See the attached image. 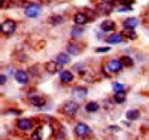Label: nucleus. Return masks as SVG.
Masks as SVG:
<instances>
[{
	"label": "nucleus",
	"instance_id": "1",
	"mask_svg": "<svg viewBox=\"0 0 149 140\" xmlns=\"http://www.w3.org/2000/svg\"><path fill=\"white\" fill-rule=\"evenodd\" d=\"M61 110H63V113H66V115L73 116L74 113H76V112L79 110V104H78L74 100H69V101H66V103L63 104Z\"/></svg>",
	"mask_w": 149,
	"mask_h": 140
},
{
	"label": "nucleus",
	"instance_id": "2",
	"mask_svg": "<svg viewBox=\"0 0 149 140\" xmlns=\"http://www.w3.org/2000/svg\"><path fill=\"white\" fill-rule=\"evenodd\" d=\"M74 133H76V136H79V137H86V136L91 134V128L86 124L79 122V124H76V127H74Z\"/></svg>",
	"mask_w": 149,
	"mask_h": 140
},
{
	"label": "nucleus",
	"instance_id": "3",
	"mask_svg": "<svg viewBox=\"0 0 149 140\" xmlns=\"http://www.w3.org/2000/svg\"><path fill=\"white\" fill-rule=\"evenodd\" d=\"M40 14V6L39 5H36V3H29L26 6V15L29 18H36V17H39Z\"/></svg>",
	"mask_w": 149,
	"mask_h": 140
},
{
	"label": "nucleus",
	"instance_id": "4",
	"mask_svg": "<svg viewBox=\"0 0 149 140\" xmlns=\"http://www.w3.org/2000/svg\"><path fill=\"white\" fill-rule=\"evenodd\" d=\"M2 33L3 34H12L15 31V29H17V24L12 21V20H6V21H3L2 22Z\"/></svg>",
	"mask_w": 149,
	"mask_h": 140
},
{
	"label": "nucleus",
	"instance_id": "5",
	"mask_svg": "<svg viewBox=\"0 0 149 140\" xmlns=\"http://www.w3.org/2000/svg\"><path fill=\"white\" fill-rule=\"evenodd\" d=\"M18 128L19 130H24V131L31 130L33 128V121L30 118H19L18 119Z\"/></svg>",
	"mask_w": 149,
	"mask_h": 140
},
{
	"label": "nucleus",
	"instance_id": "6",
	"mask_svg": "<svg viewBox=\"0 0 149 140\" xmlns=\"http://www.w3.org/2000/svg\"><path fill=\"white\" fill-rule=\"evenodd\" d=\"M88 21H90V18L86 17V14H84V12H78V14L74 15V24L76 25H85Z\"/></svg>",
	"mask_w": 149,
	"mask_h": 140
},
{
	"label": "nucleus",
	"instance_id": "7",
	"mask_svg": "<svg viewBox=\"0 0 149 140\" xmlns=\"http://www.w3.org/2000/svg\"><path fill=\"white\" fill-rule=\"evenodd\" d=\"M15 79L19 84H27L29 82V73L26 70H17L15 73Z\"/></svg>",
	"mask_w": 149,
	"mask_h": 140
},
{
	"label": "nucleus",
	"instance_id": "8",
	"mask_svg": "<svg viewBox=\"0 0 149 140\" xmlns=\"http://www.w3.org/2000/svg\"><path fill=\"white\" fill-rule=\"evenodd\" d=\"M107 69H109L110 72H119V70L122 69L121 60H110V61L107 63Z\"/></svg>",
	"mask_w": 149,
	"mask_h": 140
},
{
	"label": "nucleus",
	"instance_id": "9",
	"mask_svg": "<svg viewBox=\"0 0 149 140\" xmlns=\"http://www.w3.org/2000/svg\"><path fill=\"white\" fill-rule=\"evenodd\" d=\"M137 18H127L125 21L122 22V25H124V29L125 30H134L136 29V25H137Z\"/></svg>",
	"mask_w": 149,
	"mask_h": 140
},
{
	"label": "nucleus",
	"instance_id": "10",
	"mask_svg": "<svg viewBox=\"0 0 149 140\" xmlns=\"http://www.w3.org/2000/svg\"><path fill=\"white\" fill-rule=\"evenodd\" d=\"M66 49H67V52L72 54V55H79L81 51H82L81 45H76V43H69V45L66 46Z\"/></svg>",
	"mask_w": 149,
	"mask_h": 140
},
{
	"label": "nucleus",
	"instance_id": "11",
	"mask_svg": "<svg viewBox=\"0 0 149 140\" xmlns=\"http://www.w3.org/2000/svg\"><path fill=\"white\" fill-rule=\"evenodd\" d=\"M30 103L36 107H42L46 104V98L45 97H39V95H36V97H31L30 98Z\"/></svg>",
	"mask_w": 149,
	"mask_h": 140
},
{
	"label": "nucleus",
	"instance_id": "12",
	"mask_svg": "<svg viewBox=\"0 0 149 140\" xmlns=\"http://www.w3.org/2000/svg\"><path fill=\"white\" fill-rule=\"evenodd\" d=\"M60 79H61V82H72L73 81V73L70 72V70H61L60 72Z\"/></svg>",
	"mask_w": 149,
	"mask_h": 140
},
{
	"label": "nucleus",
	"instance_id": "13",
	"mask_svg": "<svg viewBox=\"0 0 149 140\" xmlns=\"http://www.w3.org/2000/svg\"><path fill=\"white\" fill-rule=\"evenodd\" d=\"M72 94L78 95V97H85L86 94H88V90H86L85 86H74L72 90Z\"/></svg>",
	"mask_w": 149,
	"mask_h": 140
},
{
	"label": "nucleus",
	"instance_id": "14",
	"mask_svg": "<svg viewBox=\"0 0 149 140\" xmlns=\"http://www.w3.org/2000/svg\"><path fill=\"white\" fill-rule=\"evenodd\" d=\"M46 72L48 73H51V75H54V73H57V70H58V63L57 61H49V63H46Z\"/></svg>",
	"mask_w": 149,
	"mask_h": 140
},
{
	"label": "nucleus",
	"instance_id": "15",
	"mask_svg": "<svg viewBox=\"0 0 149 140\" xmlns=\"http://www.w3.org/2000/svg\"><path fill=\"white\" fill-rule=\"evenodd\" d=\"M127 119L128 121H136V119H139L140 118V112L137 110V109H131V110H128L127 112Z\"/></svg>",
	"mask_w": 149,
	"mask_h": 140
},
{
	"label": "nucleus",
	"instance_id": "16",
	"mask_svg": "<svg viewBox=\"0 0 149 140\" xmlns=\"http://www.w3.org/2000/svg\"><path fill=\"white\" fill-rule=\"evenodd\" d=\"M58 64H63V66H66V64H69L70 63V58H69V55L67 54H64V52H61V54H58L57 55V60H55Z\"/></svg>",
	"mask_w": 149,
	"mask_h": 140
},
{
	"label": "nucleus",
	"instance_id": "17",
	"mask_svg": "<svg viewBox=\"0 0 149 140\" xmlns=\"http://www.w3.org/2000/svg\"><path fill=\"white\" fill-rule=\"evenodd\" d=\"M122 39H124L122 34H110L107 39H106V42L112 45V43H119V42H122Z\"/></svg>",
	"mask_w": 149,
	"mask_h": 140
},
{
	"label": "nucleus",
	"instance_id": "18",
	"mask_svg": "<svg viewBox=\"0 0 149 140\" xmlns=\"http://www.w3.org/2000/svg\"><path fill=\"white\" fill-rule=\"evenodd\" d=\"M100 27H102L103 31H113V29H115V22H113V21H103Z\"/></svg>",
	"mask_w": 149,
	"mask_h": 140
},
{
	"label": "nucleus",
	"instance_id": "19",
	"mask_svg": "<svg viewBox=\"0 0 149 140\" xmlns=\"http://www.w3.org/2000/svg\"><path fill=\"white\" fill-rule=\"evenodd\" d=\"M112 9H113L112 3H102L100 6H98V10H100V14H103V15H106V14H109V12H112Z\"/></svg>",
	"mask_w": 149,
	"mask_h": 140
},
{
	"label": "nucleus",
	"instance_id": "20",
	"mask_svg": "<svg viewBox=\"0 0 149 140\" xmlns=\"http://www.w3.org/2000/svg\"><path fill=\"white\" fill-rule=\"evenodd\" d=\"M98 107H100V106H98V103H95V101H90V103H86L85 110L90 112V113H93V112H97Z\"/></svg>",
	"mask_w": 149,
	"mask_h": 140
},
{
	"label": "nucleus",
	"instance_id": "21",
	"mask_svg": "<svg viewBox=\"0 0 149 140\" xmlns=\"http://www.w3.org/2000/svg\"><path fill=\"white\" fill-rule=\"evenodd\" d=\"M48 22L52 24V25H58V24H61V22H64V18L60 17V15H55V17H51V18H49Z\"/></svg>",
	"mask_w": 149,
	"mask_h": 140
},
{
	"label": "nucleus",
	"instance_id": "22",
	"mask_svg": "<svg viewBox=\"0 0 149 140\" xmlns=\"http://www.w3.org/2000/svg\"><path fill=\"white\" fill-rule=\"evenodd\" d=\"M113 100H115V103L121 104V103H124V101H125V94H124L122 91H119V93H115V95H113Z\"/></svg>",
	"mask_w": 149,
	"mask_h": 140
},
{
	"label": "nucleus",
	"instance_id": "23",
	"mask_svg": "<svg viewBox=\"0 0 149 140\" xmlns=\"http://www.w3.org/2000/svg\"><path fill=\"white\" fill-rule=\"evenodd\" d=\"M121 63H122V66L125 64V66H131L133 64V60L130 58V57H122L121 58Z\"/></svg>",
	"mask_w": 149,
	"mask_h": 140
},
{
	"label": "nucleus",
	"instance_id": "24",
	"mask_svg": "<svg viewBox=\"0 0 149 140\" xmlns=\"http://www.w3.org/2000/svg\"><path fill=\"white\" fill-rule=\"evenodd\" d=\"M31 140H42V134H40V128H37V131L31 136Z\"/></svg>",
	"mask_w": 149,
	"mask_h": 140
},
{
	"label": "nucleus",
	"instance_id": "25",
	"mask_svg": "<svg viewBox=\"0 0 149 140\" xmlns=\"http://www.w3.org/2000/svg\"><path fill=\"white\" fill-rule=\"evenodd\" d=\"M113 90H115V93H119V91L124 90V85L119 84V82H115V84H113Z\"/></svg>",
	"mask_w": 149,
	"mask_h": 140
},
{
	"label": "nucleus",
	"instance_id": "26",
	"mask_svg": "<svg viewBox=\"0 0 149 140\" xmlns=\"http://www.w3.org/2000/svg\"><path fill=\"white\" fill-rule=\"evenodd\" d=\"M84 31V29H78V27H73L72 29V36H78V34H81Z\"/></svg>",
	"mask_w": 149,
	"mask_h": 140
},
{
	"label": "nucleus",
	"instance_id": "27",
	"mask_svg": "<svg viewBox=\"0 0 149 140\" xmlns=\"http://www.w3.org/2000/svg\"><path fill=\"white\" fill-rule=\"evenodd\" d=\"M124 34H125L128 39H136V33H134V30H128L127 33H124Z\"/></svg>",
	"mask_w": 149,
	"mask_h": 140
},
{
	"label": "nucleus",
	"instance_id": "28",
	"mask_svg": "<svg viewBox=\"0 0 149 140\" xmlns=\"http://www.w3.org/2000/svg\"><path fill=\"white\" fill-rule=\"evenodd\" d=\"M95 51H97V52H107V51H110V46H106V48H97Z\"/></svg>",
	"mask_w": 149,
	"mask_h": 140
},
{
	"label": "nucleus",
	"instance_id": "29",
	"mask_svg": "<svg viewBox=\"0 0 149 140\" xmlns=\"http://www.w3.org/2000/svg\"><path fill=\"white\" fill-rule=\"evenodd\" d=\"M128 10H131L130 6H124V5H122V6L119 8V12H128Z\"/></svg>",
	"mask_w": 149,
	"mask_h": 140
},
{
	"label": "nucleus",
	"instance_id": "30",
	"mask_svg": "<svg viewBox=\"0 0 149 140\" xmlns=\"http://www.w3.org/2000/svg\"><path fill=\"white\" fill-rule=\"evenodd\" d=\"M133 2H134V0H122V5L124 6H130Z\"/></svg>",
	"mask_w": 149,
	"mask_h": 140
},
{
	"label": "nucleus",
	"instance_id": "31",
	"mask_svg": "<svg viewBox=\"0 0 149 140\" xmlns=\"http://www.w3.org/2000/svg\"><path fill=\"white\" fill-rule=\"evenodd\" d=\"M86 17H88V18H93V17H94V12H93L91 9H86Z\"/></svg>",
	"mask_w": 149,
	"mask_h": 140
},
{
	"label": "nucleus",
	"instance_id": "32",
	"mask_svg": "<svg viewBox=\"0 0 149 140\" xmlns=\"http://www.w3.org/2000/svg\"><path fill=\"white\" fill-rule=\"evenodd\" d=\"M5 82H6V76H5V75H2V76H0V84L3 85Z\"/></svg>",
	"mask_w": 149,
	"mask_h": 140
},
{
	"label": "nucleus",
	"instance_id": "33",
	"mask_svg": "<svg viewBox=\"0 0 149 140\" xmlns=\"http://www.w3.org/2000/svg\"><path fill=\"white\" fill-rule=\"evenodd\" d=\"M102 3H112V0H100Z\"/></svg>",
	"mask_w": 149,
	"mask_h": 140
}]
</instances>
